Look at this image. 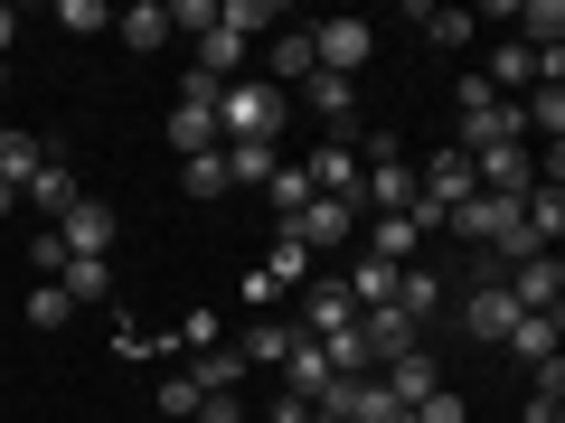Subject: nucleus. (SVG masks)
Returning a JSON list of instances; mask_svg holds the SVG:
<instances>
[{
	"label": "nucleus",
	"instance_id": "obj_14",
	"mask_svg": "<svg viewBox=\"0 0 565 423\" xmlns=\"http://www.w3.org/2000/svg\"><path fill=\"white\" fill-rule=\"evenodd\" d=\"M57 292H66L76 311H104V302H114V263H104V254H66Z\"/></svg>",
	"mask_w": 565,
	"mask_h": 423
},
{
	"label": "nucleus",
	"instance_id": "obj_22",
	"mask_svg": "<svg viewBox=\"0 0 565 423\" xmlns=\"http://www.w3.org/2000/svg\"><path fill=\"white\" fill-rule=\"evenodd\" d=\"M321 386H330V358H321V348H311V339H292V358H282V395H321Z\"/></svg>",
	"mask_w": 565,
	"mask_h": 423
},
{
	"label": "nucleus",
	"instance_id": "obj_13",
	"mask_svg": "<svg viewBox=\"0 0 565 423\" xmlns=\"http://www.w3.org/2000/svg\"><path fill=\"white\" fill-rule=\"evenodd\" d=\"M377 386H386L396 404H424L434 386H444V367H434V348H405V358H386V367H377Z\"/></svg>",
	"mask_w": 565,
	"mask_h": 423
},
{
	"label": "nucleus",
	"instance_id": "obj_36",
	"mask_svg": "<svg viewBox=\"0 0 565 423\" xmlns=\"http://www.w3.org/2000/svg\"><path fill=\"white\" fill-rule=\"evenodd\" d=\"M217 29H236V39H255V29H274V0H217Z\"/></svg>",
	"mask_w": 565,
	"mask_h": 423
},
{
	"label": "nucleus",
	"instance_id": "obj_3",
	"mask_svg": "<svg viewBox=\"0 0 565 423\" xmlns=\"http://www.w3.org/2000/svg\"><path fill=\"white\" fill-rule=\"evenodd\" d=\"M367 47H377L367 20H321V29H311V76H349V85H359Z\"/></svg>",
	"mask_w": 565,
	"mask_h": 423
},
{
	"label": "nucleus",
	"instance_id": "obj_24",
	"mask_svg": "<svg viewBox=\"0 0 565 423\" xmlns=\"http://www.w3.org/2000/svg\"><path fill=\"white\" fill-rule=\"evenodd\" d=\"M264 85H282V95L311 85V29H282V39H274V76H264Z\"/></svg>",
	"mask_w": 565,
	"mask_h": 423
},
{
	"label": "nucleus",
	"instance_id": "obj_43",
	"mask_svg": "<svg viewBox=\"0 0 565 423\" xmlns=\"http://www.w3.org/2000/svg\"><path fill=\"white\" fill-rule=\"evenodd\" d=\"M10 217H20V180H0V226H10Z\"/></svg>",
	"mask_w": 565,
	"mask_h": 423
},
{
	"label": "nucleus",
	"instance_id": "obj_23",
	"mask_svg": "<svg viewBox=\"0 0 565 423\" xmlns=\"http://www.w3.org/2000/svg\"><path fill=\"white\" fill-rule=\"evenodd\" d=\"M509 20H519V39H527V47H565V0H519Z\"/></svg>",
	"mask_w": 565,
	"mask_h": 423
},
{
	"label": "nucleus",
	"instance_id": "obj_38",
	"mask_svg": "<svg viewBox=\"0 0 565 423\" xmlns=\"http://www.w3.org/2000/svg\"><path fill=\"white\" fill-rule=\"evenodd\" d=\"M57 29H76V39H95V29H114V10H104V0H57Z\"/></svg>",
	"mask_w": 565,
	"mask_h": 423
},
{
	"label": "nucleus",
	"instance_id": "obj_15",
	"mask_svg": "<svg viewBox=\"0 0 565 423\" xmlns=\"http://www.w3.org/2000/svg\"><path fill=\"white\" fill-rule=\"evenodd\" d=\"M490 95H509V104H527V95H537V47H527V39H509L500 47V57H490Z\"/></svg>",
	"mask_w": 565,
	"mask_h": 423
},
{
	"label": "nucleus",
	"instance_id": "obj_1",
	"mask_svg": "<svg viewBox=\"0 0 565 423\" xmlns=\"http://www.w3.org/2000/svg\"><path fill=\"white\" fill-rule=\"evenodd\" d=\"M282 122H292V95L264 76H236L217 85V141H282Z\"/></svg>",
	"mask_w": 565,
	"mask_h": 423
},
{
	"label": "nucleus",
	"instance_id": "obj_25",
	"mask_svg": "<svg viewBox=\"0 0 565 423\" xmlns=\"http://www.w3.org/2000/svg\"><path fill=\"white\" fill-rule=\"evenodd\" d=\"M292 339H302L292 321H255V329H245V348H236V358H245V367H282V358H292Z\"/></svg>",
	"mask_w": 565,
	"mask_h": 423
},
{
	"label": "nucleus",
	"instance_id": "obj_16",
	"mask_svg": "<svg viewBox=\"0 0 565 423\" xmlns=\"http://www.w3.org/2000/svg\"><path fill=\"white\" fill-rule=\"evenodd\" d=\"M302 104L330 122V141H340V132H359V85H349V76H311V85H302Z\"/></svg>",
	"mask_w": 565,
	"mask_h": 423
},
{
	"label": "nucleus",
	"instance_id": "obj_34",
	"mask_svg": "<svg viewBox=\"0 0 565 423\" xmlns=\"http://www.w3.org/2000/svg\"><path fill=\"white\" fill-rule=\"evenodd\" d=\"M170 348H189V358H207V348H226V321H217V311H189V321L170 329Z\"/></svg>",
	"mask_w": 565,
	"mask_h": 423
},
{
	"label": "nucleus",
	"instance_id": "obj_26",
	"mask_svg": "<svg viewBox=\"0 0 565 423\" xmlns=\"http://www.w3.org/2000/svg\"><path fill=\"white\" fill-rule=\"evenodd\" d=\"M199 76H217V85L245 76V39H236V29H207V39H199Z\"/></svg>",
	"mask_w": 565,
	"mask_h": 423
},
{
	"label": "nucleus",
	"instance_id": "obj_44",
	"mask_svg": "<svg viewBox=\"0 0 565 423\" xmlns=\"http://www.w3.org/2000/svg\"><path fill=\"white\" fill-rule=\"evenodd\" d=\"M311 423H340V414H321V404H311Z\"/></svg>",
	"mask_w": 565,
	"mask_h": 423
},
{
	"label": "nucleus",
	"instance_id": "obj_21",
	"mask_svg": "<svg viewBox=\"0 0 565 423\" xmlns=\"http://www.w3.org/2000/svg\"><path fill=\"white\" fill-rule=\"evenodd\" d=\"M274 170H282L274 141H226V188H264Z\"/></svg>",
	"mask_w": 565,
	"mask_h": 423
},
{
	"label": "nucleus",
	"instance_id": "obj_42",
	"mask_svg": "<svg viewBox=\"0 0 565 423\" xmlns=\"http://www.w3.org/2000/svg\"><path fill=\"white\" fill-rule=\"evenodd\" d=\"M10 39H20V10H10V0H0V66H10Z\"/></svg>",
	"mask_w": 565,
	"mask_h": 423
},
{
	"label": "nucleus",
	"instance_id": "obj_29",
	"mask_svg": "<svg viewBox=\"0 0 565 423\" xmlns=\"http://www.w3.org/2000/svg\"><path fill=\"white\" fill-rule=\"evenodd\" d=\"M264 282H274V292H302V282H311V254H302L292 236H274V254H264Z\"/></svg>",
	"mask_w": 565,
	"mask_h": 423
},
{
	"label": "nucleus",
	"instance_id": "obj_32",
	"mask_svg": "<svg viewBox=\"0 0 565 423\" xmlns=\"http://www.w3.org/2000/svg\"><path fill=\"white\" fill-rule=\"evenodd\" d=\"M405 20H415L434 47H471V10H405Z\"/></svg>",
	"mask_w": 565,
	"mask_h": 423
},
{
	"label": "nucleus",
	"instance_id": "obj_18",
	"mask_svg": "<svg viewBox=\"0 0 565 423\" xmlns=\"http://www.w3.org/2000/svg\"><path fill=\"white\" fill-rule=\"evenodd\" d=\"M114 39L132 47V57H151V47H170V10L161 0H132V10H114Z\"/></svg>",
	"mask_w": 565,
	"mask_h": 423
},
{
	"label": "nucleus",
	"instance_id": "obj_11",
	"mask_svg": "<svg viewBox=\"0 0 565 423\" xmlns=\"http://www.w3.org/2000/svg\"><path fill=\"white\" fill-rule=\"evenodd\" d=\"M57 245H66V254H114V207H104V198H76V207L57 217Z\"/></svg>",
	"mask_w": 565,
	"mask_h": 423
},
{
	"label": "nucleus",
	"instance_id": "obj_41",
	"mask_svg": "<svg viewBox=\"0 0 565 423\" xmlns=\"http://www.w3.org/2000/svg\"><path fill=\"white\" fill-rule=\"evenodd\" d=\"M264 423H311V404L302 395H274V404H264Z\"/></svg>",
	"mask_w": 565,
	"mask_h": 423
},
{
	"label": "nucleus",
	"instance_id": "obj_40",
	"mask_svg": "<svg viewBox=\"0 0 565 423\" xmlns=\"http://www.w3.org/2000/svg\"><path fill=\"white\" fill-rule=\"evenodd\" d=\"M170 29H189V39H207V29H217V0H180V10H170Z\"/></svg>",
	"mask_w": 565,
	"mask_h": 423
},
{
	"label": "nucleus",
	"instance_id": "obj_37",
	"mask_svg": "<svg viewBox=\"0 0 565 423\" xmlns=\"http://www.w3.org/2000/svg\"><path fill=\"white\" fill-rule=\"evenodd\" d=\"M76 321V302H66L57 282H39V292H29V329H66Z\"/></svg>",
	"mask_w": 565,
	"mask_h": 423
},
{
	"label": "nucleus",
	"instance_id": "obj_17",
	"mask_svg": "<svg viewBox=\"0 0 565 423\" xmlns=\"http://www.w3.org/2000/svg\"><path fill=\"white\" fill-rule=\"evenodd\" d=\"M170 151H180V161L217 151V104H180V95H170Z\"/></svg>",
	"mask_w": 565,
	"mask_h": 423
},
{
	"label": "nucleus",
	"instance_id": "obj_30",
	"mask_svg": "<svg viewBox=\"0 0 565 423\" xmlns=\"http://www.w3.org/2000/svg\"><path fill=\"white\" fill-rule=\"evenodd\" d=\"M180 188H189V198H226V141L199 151V161H180Z\"/></svg>",
	"mask_w": 565,
	"mask_h": 423
},
{
	"label": "nucleus",
	"instance_id": "obj_20",
	"mask_svg": "<svg viewBox=\"0 0 565 423\" xmlns=\"http://www.w3.org/2000/svg\"><path fill=\"white\" fill-rule=\"evenodd\" d=\"M340 292H349V311H386V302H396V263L359 254V263H349V282H340Z\"/></svg>",
	"mask_w": 565,
	"mask_h": 423
},
{
	"label": "nucleus",
	"instance_id": "obj_6",
	"mask_svg": "<svg viewBox=\"0 0 565 423\" xmlns=\"http://www.w3.org/2000/svg\"><path fill=\"white\" fill-rule=\"evenodd\" d=\"M462 329H471L481 348H500L509 329H519V302H509V282H500V273H490V282H471V292H462Z\"/></svg>",
	"mask_w": 565,
	"mask_h": 423
},
{
	"label": "nucleus",
	"instance_id": "obj_35",
	"mask_svg": "<svg viewBox=\"0 0 565 423\" xmlns=\"http://www.w3.org/2000/svg\"><path fill=\"white\" fill-rule=\"evenodd\" d=\"M199 404H207L199 377H189V367H170V377H161V414H170V423H199Z\"/></svg>",
	"mask_w": 565,
	"mask_h": 423
},
{
	"label": "nucleus",
	"instance_id": "obj_45",
	"mask_svg": "<svg viewBox=\"0 0 565 423\" xmlns=\"http://www.w3.org/2000/svg\"><path fill=\"white\" fill-rule=\"evenodd\" d=\"M0 85H10V66H0Z\"/></svg>",
	"mask_w": 565,
	"mask_h": 423
},
{
	"label": "nucleus",
	"instance_id": "obj_27",
	"mask_svg": "<svg viewBox=\"0 0 565 423\" xmlns=\"http://www.w3.org/2000/svg\"><path fill=\"white\" fill-rule=\"evenodd\" d=\"M189 377H199V395H236L245 358H236V348H207V358H189Z\"/></svg>",
	"mask_w": 565,
	"mask_h": 423
},
{
	"label": "nucleus",
	"instance_id": "obj_9",
	"mask_svg": "<svg viewBox=\"0 0 565 423\" xmlns=\"http://www.w3.org/2000/svg\"><path fill=\"white\" fill-rule=\"evenodd\" d=\"M500 348L527 367V377H537V367H556V348H565V321H556V311H519V329H509Z\"/></svg>",
	"mask_w": 565,
	"mask_h": 423
},
{
	"label": "nucleus",
	"instance_id": "obj_33",
	"mask_svg": "<svg viewBox=\"0 0 565 423\" xmlns=\"http://www.w3.org/2000/svg\"><path fill=\"white\" fill-rule=\"evenodd\" d=\"M20 263H29V273H39V282H57V273H66V245H57V226H29Z\"/></svg>",
	"mask_w": 565,
	"mask_h": 423
},
{
	"label": "nucleus",
	"instance_id": "obj_39",
	"mask_svg": "<svg viewBox=\"0 0 565 423\" xmlns=\"http://www.w3.org/2000/svg\"><path fill=\"white\" fill-rule=\"evenodd\" d=\"M405 414H415V423H471V404L452 395V386H434V395H424V404H405Z\"/></svg>",
	"mask_w": 565,
	"mask_h": 423
},
{
	"label": "nucleus",
	"instance_id": "obj_8",
	"mask_svg": "<svg viewBox=\"0 0 565 423\" xmlns=\"http://www.w3.org/2000/svg\"><path fill=\"white\" fill-rule=\"evenodd\" d=\"M292 329H302V339L321 348V339H340V329H359V311H349V292H340V282H302V321H292Z\"/></svg>",
	"mask_w": 565,
	"mask_h": 423
},
{
	"label": "nucleus",
	"instance_id": "obj_12",
	"mask_svg": "<svg viewBox=\"0 0 565 423\" xmlns=\"http://www.w3.org/2000/svg\"><path fill=\"white\" fill-rule=\"evenodd\" d=\"M396 311H405V321H444V311H452V292H444V273H434V263H405V273H396Z\"/></svg>",
	"mask_w": 565,
	"mask_h": 423
},
{
	"label": "nucleus",
	"instance_id": "obj_31",
	"mask_svg": "<svg viewBox=\"0 0 565 423\" xmlns=\"http://www.w3.org/2000/svg\"><path fill=\"white\" fill-rule=\"evenodd\" d=\"M47 161V141L39 132H0V180H20L29 188V170H39Z\"/></svg>",
	"mask_w": 565,
	"mask_h": 423
},
{
	"label": "nucleus",
	"instance_id": "obj_7",
	"mask_svg": "<svg viewBox=\"0 0 565 423\" xmlns=\"http://www.w3.org/2000/svg\"><path fill=\"white\" fill-rule=\"evenodd\" d=\"M509 302L519 311H565V254H527V263H509Z\"/></svg>",
	"mask_w": 565,
	"mask_h": 423
},
{
	"label": "nucleus",
	"instance_id": "obj_19",
	"mask_svg": "<svg viewBox=\"0 0 565 423\" xmlns=\"http://www.w3.org/2000/svg\"><path fill=\"white\" fill-rule=\"evenodd\" d=\"M359 236H367V254H377V263H396V273H405V263L424 254V236H415V217H367Z\"/></svg>",
	"mask_w": 565,
	"mask_h": 423
},
{
	"label": "nucleus",
	"instance_id": "obj_5",
	"mask_svg": "<svg viewBox=\"0 0 565 423\" xmlns=\"http://www.w3.org/2000/svg\"><path fill=\"white\" fill-rule=\"evenodd\" d=\"M20 198H29V207H39V217H47V226H57V217H66V207H76V198H85V180H76V161H66L57 141H47V161H39V170H29V188H20Z\"/></svg>",
	"mask_w": 565,
	"mask_h": 423
},
{
	"label": "nucleus",
	"instance_id": "obj_28",
	"mask_svg": "<svg viewBox=\"0 0 565 423\" xmlns=\"http://www.w3.org/2000/svg\"><path fill=\"white\" fill-rule=\"evenodd\" d=\"M264 207H274V226H292L311 207V180H302V170H274V180H264Z\"/></svg>",
	"mask_w": 565,
	"mask_h": 423
},
{
	"label": "nucleus",
	"instance_id": "obj_2",
	"mask_svg": "<svg viewBox=\"0 0 565 423\" xmlns=\"http://www.w3.org/2000/svg\"><path fill=\"white\" fill-rule=\"evenodd\" d=\"M452 104H462V122H452V151H490V141H527V132H519V104H509V95H490L481 76H462V95H452Z\"/></svg>",
	"mask_w": 565,
	"mask_h": 423
},
{
	"label": "nucleus",
	"instance_id": "obj_4",
	"mask_svg": "<svg viewBox=\"0 0 565 423\" xmlns=\"http://www.w3.org/2000/svg\"><path fill=\"white\" fill-rule=\"evenodd\" d=\"M359 207H349V198H311L302 207V217H292V226H274V236H292V245H302V254H330V245H359Z\"/></svg>",
	"mask_w": 565,
	"mask_h": 423
},
{
	"label": "nucleus",
	"instance_id": "obj_10",
	"mask_svg": "<svg viewBox=\"0 0 565 423\" xmlns=\"http://www.w3.org/2000/svg\"><path fill=\"white\" fill-rule=\"evenodd\" d=\"M302 180H311V198H349L359 207V151H349V141H321V151L302 161Z\"/></svg>",
	"mask_w": 565,
	"mask_h": 423
}]
</instances>
